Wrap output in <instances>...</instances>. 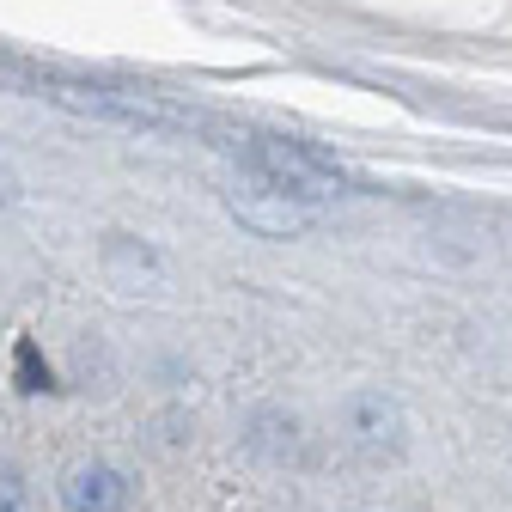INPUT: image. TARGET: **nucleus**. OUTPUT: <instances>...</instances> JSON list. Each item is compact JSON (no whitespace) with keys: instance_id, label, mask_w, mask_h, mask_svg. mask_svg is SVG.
Instances as JSON below:
<instances>
[{"instance_id":"5","label":"nucleus","mask_w":512,"mask_h":512,"mask_svg":"<svg viewBox=\"0 0 512 512\" xmlns=\"http://www.w3.org/2000/svg\"><path fill=\"white\" fill-rule=\"evenodd\" d=\"M61 500H68V512H128V500H135V482H128L116 464H74L68 482H61Z\"/></svg>"},{"instance_id":"10","label":"nucleus","mask_w":512,"mask_h":512,"mask_svg":"<svg viewBox=\"0 0 512 512\" xmlns=\"http://www.w3.org/2000/svg\"><path fill=\"white\" fill-rule=\"evenodd\" d=\"M13 202H19V171H13L7 159H0V214H7Z\"/></svg>"},{"instance_id":"9","label":"nucleus","mask_w":512,"mask_h":512,"mask_svg":"<svg viewBox=\"0 0 512 512\" xmlns=\"http://www.w3.org/2000/svg\"><path fill=\"white\" fill-rule=\"evenodd\" d=\"M0 512H25V482L7 464H0Z\"/></svg>"},{"instance_id":"7","label":"nucleus","mask_w":512,"mask_h":512,"mask_svg":"<svg viewBox=\"0 0 512 512\" xmlns=\"http://www.w3.org/2000/svg\"><path fill=\"white\" fill-rule=\"evenodd\" d=\"M250 445H256L263 458H293V452H299V421H293V415H256Z\"/></svg>"},{"instance_id":"4","label":"nucleus","mask_w":512,"mask_h":512,"mask_svg":"<svg viewBox=\"0 0 512 512\" xmlns=\"http://www.w3.org/2000/svg\"><path fill=\"white\" fill-rule=\"evenodd\" d=\"M342 433H348V445L366 464H391V458H403V445H409L403 403L384 397V391H354L342 403Z\"/></svg>"},{"instance_id":"8","label":"nucleus","mask_w":512,"mask_h":512,"mask_svg":"<svg viewBox=\"0 0 512 512\" xmlns=\"http://www.w3.org/2000/svg\"><path fill=\"white\" fill-rule=\"evenodd\" d=\"M19 391H55V384H49V366L37 360V342H31V336L19 342Z\"/></svg>"},{"instance_id":"1","label":"nucleus","mask_w":512,"mask_h":512,"mask_svg":"<svg viewBox=\"0 0 512 512\" xmlns=\"http://www.w3.org/2000/svg\"><path fill=\"white\" fill-rule=\"evenodd\" d=\"M43 98L104 116V122H128V128H196V110H183L159 92H135V86H86V80H43Z\"/></svg>"},{"instance_id":"2","label":"nucleus","mask_w":512,"mask_h":512,"mask_svg":"<svg viewBox=\"0 0 512 512\" xmlns=\"http://www.w3.org/2000/svg\"><path fill=\"white\" fill-rule=\"evenodd\" d=\"M244 165L263 171V177H275L281 189H293V196H305V202H317V208H324L336 189H342L336 159H324L317 147H305V141H293V135H244Z\"/></svg>"},{"instance_id":"6","label":"nucleus","mask_w":512,"mask_h":512,"mask_svg":"<svg viewBox=\"0 0 512 512\" xmlns=\"http://www.w3.org/2000/svg\"><path fill=\"white\" fill-rule=\"evenodd\" d=\"M104 275L116 281V287H153L159 275H165V263H159V250L153 244H141V238H128V232H110L104 238Z\"/></svg>"},{"instance_id":"3","label":"nucleus","mask_w":512,"mask_h":512,"mask_svg":"<svg viewBox=\"0 0 512 512\" xmlns=\"http://www.w3.org/2000/svg\"><path fill=\"white\" fill-rule=\"evenodd\" d=\"M226 208H232L238 226H250L256 238H293V232L317 226V214H324L317 202L293 196V189H281L275 177L250 171V165H238V177L226 183Z\"/></svg>"}]
</instances>
